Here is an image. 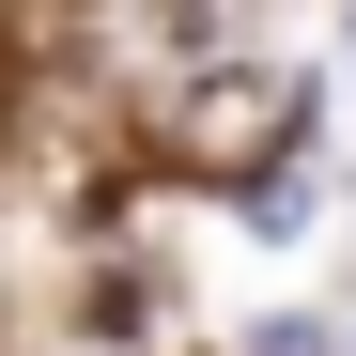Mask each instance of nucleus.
Here are the masks:
<instances>
[{
    "label": "nucleus",
    "mask_w": 356,
    "mask_h": 356,
    "mask_svg": "<svg viewBox=\"0 0 356 356\" xmlns=\"http://www.w3.org/2000/svg\"><path fill=\"white\" fill-rule=\"evenodd\" d=\"M232 31H248V0H124V47L140 63H232Z\"/></svg>",
    "instance_id": "nucleus-2"
},
{
    "label": "nucleus",
    "mask_w": 356,
    "mask_h": 356,
    "mask_svg": "<svg viewBox=\"0 0 356 356\" xmlns=\"http://www.w3.org/2000/svg\"><path fill=\"white\" fill-rule=\"evenodd\" d=\"M294 124H310V93L264 78V63H186L170 78V155L186 170H264V155H294Z\"/></svg>",
    "instance_id": "nucleus-1"
}]
</instances>
